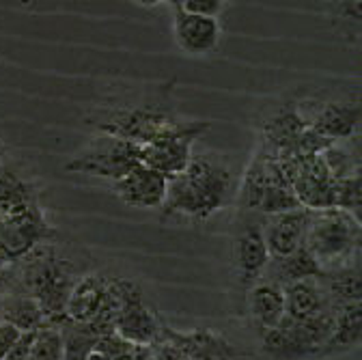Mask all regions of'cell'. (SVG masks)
Returning a JSON list of instances; mask_svg holds the SVG:
<instances>
[{
    "label": "cell",
    "mask_w": 362,
    "mask_h": 360,
    "mask_svg": "<svg viewBox=\"0 0 362 360\" xmlns=\"http://www.w3.org/2000/svg\"><path fill=\"white\" fill-rule=\"evenodd\" d=\"M238 179L229 158L218 151L192 153L188 166L168 177L164 218H188L203 222L235 203Z\"/></svg>",
    "instance_id": "1"
},
{
    "label": "cell",
    "mask_w": 362,
    "mask_h": 360,
    "mask_svg": "<svg viewBox=\"0 0 362 360\" xmlns=\"http://www.w3.org/2000/svg\"><path fill=\"white\" fill-rule=\"evenodd\" d=\"M324 274L326 272L320 267V263L315 261V257L306 250V246L302 242V246H298L291 255L281 257V259H269L263 277L276 281L281 285H287V283L302 281V279H320Z\"/></svg>",
    "instance_id": "21"
},
{
    "label": "cell",
    "mask_w": 362,
    "mask_h": 360,
    "mask_svg": "<svg viewBox=\"0 0 362 360\" xmlns=\"http://www.w3.org/2000/svg\"><path fill=\"white\" fill-rule=\"evenodd\" d=\"M59 240V231L45 218L41 203L20 211L0 214V255L16 263L43 242Z\"/></svg>",
    "instance_id": "8"
},
{
    "label": "cell",
    "mask_w": 362,
    "mask_h": 360,
    "mask_svg": "<svg viewBox=\"0 0 362 360\" xmlns=\"http://www.w3.org/2000/svg\"><path fill=\"white\" fill-rule=\"evenodd\" d=\"M168 3H170V5H173L175 9H179L181 5H184V3H186V0H168Z\"/></svg>",
    "instance_id": "36"
},
{
    "label": "cell",
    "mask_w": 362,
    "mask_h": 360,
    "mask_svg": "<svg viewBox=\"0 0 362 360\" xmlns=\"http://www.w3.org/2000/svg\"><path fill=\"white\" fill-rule=\"evenodd\" d=\"M20 335H22L20 328H16L13 324H9L5 320H0V360H3L9 354V349L20 339Z\"/></svg>",
    "instance_id": "30"
},
{
    "label": "cell",
    "mask_w": 362,
    "mask_h": 360,
    "mask_svg": "<svg viewBox=\"0 0 362 360\" xmlns=\"http://www.w3.org/2000/svg\"><path fill=\"white\" fill-rule=\"evenodd\" d=\"M63 358V335L57 324H43L37 328L28 360H61Z\"/></svg>",
    "instance_id": "25"
},
{
    "label": "cell",
    "mask_w": 362,
    "mask_h": 360,
    "mask_svg": "<svg viewBox=\"0 0 362 360\" xmlns=\"http://www.w3.org/2000/svg\"><path fill=\"white\" fill-rule=\"evenodd\" d=\"M63 335V358L61 360H86L88 354L93 352L95 339L100 337V330L90 324H78L63 320L57 324Z\"/></svg>",
    "instance_id": "24"
},
{
    "label": "cell",
    "mask_w": 362,
    "mask_h": 360,
    "mask_svg": "<svg viewBox=\"0 0 362 360\" xmlns=\"http://www.w3.org/2000/svg\"><path fill=\"white\" fill-rule=\"evenodd\" d=\"M302 108H310V112H300L304 121L322 134L326 141H343L356 137L360 129V102L358 98L349 100H326V102H298Z\"/></svg>",
    "instance_id": "10"
},
{
    "label": "cell",
    "mask_w": 362,
    "mask_h": 360,
    "mask_svg": "<svg viewBox=\"0 0 362 360\" xmlns=\"http://www.w3.org/2000/svg\"><path fill=\"white\" fill-rule=\"evenodd\" d=\"M226 3H229V0H186V3L181 5L179 9L201 13V16H209V18H218L224 11Z\"/></svg>",
    "instance_id": "28"
},
{
    "label": "cell",
    "mask_w": 362,
    "mask_h": 360,
    "mask_svg": "<svg viewBox=\"0 0 362 360\" xmlns=\"http://www.w3.org/2000/svg\"><path fill=\"white\" fill-rule=\"evenodd\" d=\"M332 306H345L360 302V263L339 267L322 277Z\"/></svg>",
    "instance_id": "23"
},
{
    "label": "cell",
    "mask_w": 362,
    "mask_h": 360,
    "mask_svg": "<svg viewBox=\"0 0 362 360\" xmlns=\"http://www.w3.org/2000/svg\"><path fill=\"white\" fill-rule=\"evenodd\" d=\"M334 207L349 211L360 220L362 207V192H360V173L349 175L334 182Z\"/></svg>",
    "instance_id": "26"
},
{
    "label": "cell",
    "mask_w": 362,
    "mask_h": 360,
    "mask_svg": "<svg viewBox=\"0 0 362 360\" xmlns=\"http://www.w3.org/2000/svg\"><path fill=\"white\" fill-rule=\"evenodd\" d=\"M86 360H108V358H106V356H102L100 352H95V349H93V352L88 354V358H86Z\"/></svg>",
    "instance_id": "34"
},
{
    "label": "cell",
    "mask_w": 362,
    "mask_h": 360,
    "mask_svg": "<svg viewBox=\"0 0 362 360\" xmlns=\"http://www.w3.org/2000/svg\"><path fill=\"white\" fill-rule=\"evenodd\" d=\"M310 220V209L296 207L281 214H269L263 216V238L269 250L272 259H281L291 255L298 246H302L306 227Z\"/></svg>",
    "instance_id": "14"
},
{
    "label": "cell",
    "mask_w": 362,
    "mask_h": 360,
    "mask_svg": "<svg viewBox=\"0 0 362 360\" xmlns=\"http://www.w3.org/2000/svg\"><path fill=\"white\" fill-rule=\"evenodd\" d=\"M108 283H110V277L102 272H84L76 281L69 294V300L65 306V320L78 322V324L95 322L100 318L104 300H106Z\"/></svg>",
    "instance_id": "17"
},
{
    "label": "cell",
    "mask_w": 362,
    "mask_h": 360,
    "mask_svg": "<svg viewBox=\"0 0 362 360\" xmlns=\"http://www.w3.org/2000/svg\"><path fill=\"white\" fill-rule=\"evenodd\" d=\"M93 349L100 352L102 356H106L108 360H127V358L134 354L136 345H134L132 341L123 339L119 332L108 330V332H104V335H100V337L95 339Z\"/></svg>",
    "instance_id": "27"
},
{
    "label": "cell",
    "mask_w": 362,
    "mask_h": 360,
    "mask_svg": "<svg viewBox=\"0 0 362 360\" xmlns=\"http://www.w3.org/2000/svg\"><path fill=\"white\" fill-rule=\"evenodd\" d=\"M285 289V315L293 320H308L328 308H334L324 279H302L283 285Z\"/></svg>",
    "instance_id": "19"
},
{
    "label": "cell",
    "mask_w": 362,
    "mask_h": 360,
    "mask_svg": "<svg viewBox=\"0 0 362 360\" xmlns=\"http://www.w3.org/2000/svg\"><path fill=\"white\" fill-rule=\"evenodd\" d=\"M84 272L86 267H82L76 257L61 250L59 240L43 242L13 263V289L39 302L45 324H61L65 320L69 294Z\"/></svg>",
    "instance_id": "2"
},
{
    "label": "cell",
    "mask_w": 362,
    "mask_h": 360,
    "mask_svg": "<svg viewBox=\"0 0 362 360\" xmlns=\"http://www.w3.org/2000/svg\"><path fill=\"white\" fill-rule=\"evenodd\" d=\"M141 162V145L106 132H95L88 143L65 162V170L117 182L119 177Z\"/></svg>",
    "instance_id": "6"
},
{
    "label": "cell",
    "mask_w": 362,
    "mask_h": 360,
    "mask_svg": "<svg viewBox=\"0 0 362 360\" xmlns=\"http://www.w3.org/2000/svg\"><path fill=\"white\" fill-rule=\"evenodd\" d=\"M170 93L173 88L162 84L158 88H147L143 93H132V98L110 100L108 104H100L86 123L98 132L145 145L162 129L181 119Z\"/></svg>",
    "instance_id": "3"
},
{
    "label": "cell",
    "mask_w": 362,
    "mask_h": 360,
    "mask_svg": "<svg viewBox=\"0 0 362 360\" xmlns=\"http://www.w3.org/2000/svg\"><path fill=\"white\" fill-rule=\"evenodd\" d=\"M16 277H13V263H9L3 255H0V300H3L13 289Z\"/></svg>",
    "instance_id": "32"
},
{
    "label": "cell",
    "mask_w": 362,
    "mask_h": 360,
    "mask_svg": "<svg viewBox=\"0 0 362 360\" xmlns=\"http://www.w3.org/2000/svg\"><path fill=\"white\" fill-rule=\"evenodd\" d=\"M211 127L209 121H190L179 119L177 123L162 129L149 143L141 145L143 164L156 168L166 177H175L184 170L192 158V147L197 139Z\"/></svg>",
    "instance_id": "7"
},
{
    "label": "cell",
    "mask_w": 362,
    "mask_h": 360,
    "mask_svg": "<svg viewBox=\"0 0 362 360\" xmlns=\"http://www.w3.org/2000/svg\"><path fill=\"white\" fill-rule=\"evenodd\" d=\"M160 315L149 306L141 287L129 279L121 283V306L115 318V332L123 339L132 341L134 345H151L162 330Z\"/></svg>",
    "instance_id": "9"
},
{
    "label": "cell",
    "mask_w": 362,
    "mask_h": 360,
    "mask_svg": "<svg viewBox=\"0 0 362 360\" xmlns=\"http://www.w3.org/2000/svg\"><path fill=\"white\" fill-rule=\"evenodd\" d=\"M263 216L261 220H250L238 231L233 242V265L235 274L240 279V285L246 289L255 285L259 279H263L267 263H269V250L263 238Z\"/></svg>",
    "instance_id": "12"
},
{
    "label": "cell",
    "mask_w": 362,
    "mask_h": 360,
    "mask_svg": "<svg viewBox=\"0 0 362 360\" xmlns=\"http://www.w3.org/2000/svg\"><path fill=\"white\" fill-rule=\"evenodd\" d=\"M0 320H5L16 328H20L22 332H26V330L41 328L45 324V315L33 296L11 289L0 300Z\"/></svg>",
    "instance_id": "22"
},
{
    "label": "cell",
    "mask_w": 362,
    "mask_h": 360,
    "mask_svg": "<svg viewBox=\"0 0 362 360\" xmlns=\"http://www.w3.org/2000/svg\"><path fill=\"white\" fill-rule=\"evenodd\" d=\"M162 335L170 343H175L188 360H250V356L209 330L177 332L170 326L162 324Z\"/></svg>",
    "instance_id": "15"
},
{
    "label": "cell",
    "mask_w": 362,
    "mask_h": 360,
    "mask_svg": "<svg viewBox=\"0 0 362 360\" xmlns=\"http://www.w3.org/2000/svg\"><path fill=\"white\" fill-rule=\"evenodd\" d=\"M35 332H37V330H26V332H22L20 339L16 341V345L9 349V354H7L3 360H28V354H30V345H33Z\"/></svg>",
    "instance_id": "31"
},
{
    "label": "cell",
    "mask_w": 362,
    "mask_h": 360,
    "mask_svg": "<svg viewBox=\"0 0 362 360\" xmlns=\"http://www.w3.org/2000/svg\"><path fill=\"white\" fill-rule=\"evenodd\" d=\"M166 188L168 177L143 162L112 182L115 197L123 205L136 209H160L166 199Z\"/></svg>",
    "instance_id": "11"
},
{
    "label": "cell",
    "mask_w": 362,
    "mask_h": 360,
    "mask_svg": "<svg viewBox=\"0 0 362 360\" xmlns=\"http://www.w3.org/2000/svg\"><path fill=\"white\" fill-rule=\"evenodd\" d=\"M134 5H139V7H147V9H151V7H158V5H162V3H168V0H132Z\"/></svg>",
    "instance_id": "33"
},
{
    "label": "cell",
    "mask_w": 362,
    "mask_h": 360,
    "mask_svg": "<svg viewBox=\"0 0 362 360\" xmlns=\"http://www.w3.org/2000/svg\"><path fill=\"white\" fill-rule=\"evenodd\" d=\"M337 308H328L308 320L285 318L261 332V349L267 360H320V352L334 332Z\"/></svg>",
    "instance_id": "5"
},
{
    "label": "cell",
    "mask_w": 362,
    "mask_h": 360,
    "mask_svg": "<svg viewBox=\"0 0 362 360\" xmlns=\"http://www.w3.org/2000/svg\"><path fill=\"white\" fill-rule=\"evenodd\" d=\"M5 153H7V147H5L3 139H0V162H3V160H5Z\"/></svg>",
    "instance_id": "35"
},
{
    "label": "cell",
    "mask_w": 362,
    "mask_h": 360,
    "mask_svg": "<svg viewBox=\"0 0 362 360\" xmlns=\"http://www.w3.org/2000/svg\"><path fill=\"white\" fill-rule=\"evenodd\" d=\"M41 186L24 166L7 160L0 162V214H11L39 205Z\"/></svg>",
    "instance_id": "16"
},
{
    "label": "cell",
    "mask_w": 362,
    "mask_h": 360,
    "mask_svg": "<svg viewBox=\"0 0 362 360\" xmlns=\"http://www.w3.org/2000/svg\"><path fill=\"white\" fill-rule=\"evenodd\" d=\"M334 16L339 20H345L347 24L356 26L360 24V0H334Z\"/></svg>",
    "instance_id": "29"
},
{
    "label": "cell",
    "mask_w": 362,
    "mask_h": 360,
    "mask_svg": "<svg viewBox=\"0 0 362 360\" xmlns=\"http://www.w3.org/2000/svg\"><path fill=\"white\" fill-rule=\"evenodd\" d=\"M173 35L181 52H186L188 57H207L218 48L222 28L218 18L175 9Z\"/></svg>",
    "instance_id": "13"
},
{
    "label": "cell",
    "mask_w": 362,
    "mask_h": 360,
    "mask_svg": "<svg viewBox=\"0 0 362 360\" xmlns=\"http://www.w3.org/2000/svg\"><path fill=\"white\" fill-rule=\"evenodd\" d=\"M304 246L326 274L360 263V220L339 207L310 209Z\"/></svg>",
    "instance_id": "4"
},
{
    "label": "cell",
    "mask_w": 362,
    "mask_h": 360,
    "mask_svg": "<svg viewBox=\"0 0 362 360\" xmlns=\"http://www.w3.org/2000/svg\"><path fill=\"white\" fill-rule=\"evenodd\" d=\"M360 335H362L360 302L337 306V326H334V332L330 335V339L326 341V345L322 347L320 360L341 356V354L358 347L360 345Z\"/></svg>",
    "instance_id": "20"
},
{
    "label": "cell",
    "mask_w": 362,
    "mask_h": 360,
    "mask_svg": "<svg viewBox=\"0 0 362 360\" xmlns=\"http://www.w3.org/2000/svg\"><path fill=\"white\" fill-rule=\"evenodd\" d=\"M250 320L255 322L259 335L274 328L285 318V289L272 279H259L248 287L246 294Z\"/></svg>",
    "instance_id": "18"
}]
</instances>
